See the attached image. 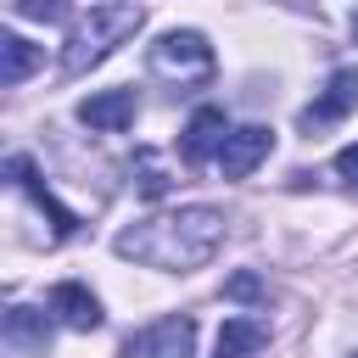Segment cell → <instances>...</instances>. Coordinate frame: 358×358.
Here are the masks:
<instances>
[{
    "label": "cell",
    "instance_id": "1",
    "mask_svg": "<svg viewBox=\"0 0 358 358\" xmlns=\"http://www.w3.org/2000/svg\"><path fill=\"white\" fill-rule=\"evenodd\" d=\"M229 235V218L218 207H173V213H157V218H140L129 224L112 252L140 263V268H162V274H190L201 268Z\"/></svg>",
    "mask_w": 358,
    "mask_h": 358
},
{
    "label": "cell",
    "instance_id": "2",
    "mask_svg": "<svg viewBox=\"0 0 358 358\" xmlns=\"http://www.w3.org/2000/svg\"><path fill=\"white\" fill-rule=\"evenodd\" d=\"M140 22H145V11L134 6V0H101V6H90L84 17H78V28L67 34V50H62V67L78 78V73H90L95 62H106L123 39H134L140 34Z\"/></svg>",
    "mask_w": 358,
    "mask_h": 358
},
{
    "label": "cell",
    "instance_id": "3",
    "mask_svg": "<svg viewBox=\"0 0 358 358\" xmlns=\"http://www.w3.org/2000/svg\"><path fill=\"white\" fill-rule=\"evenodd\" d=\"M151 73L173 78V84H201L213 73V45L196 28H173V34H162L151 45Z\"/></svg>",
    "mask_w": 358,
    "mask_h": 358
},
{
    "label": "cell",
    "instance_id": "4",
    "mask_svg": "<svg viewBox=\"0 0 358 358\" xmlns=\"http://www.w3.org/2000/svg\"><path fill=\"white\" fill-rule=\"evenodd\" d=\"M274 151V129H263V123H241V129H229L224 134V145H218V173L224 179H246L263 157Z\"/></svg>",
    "mask_w": 358,
    "mask_h": 358
},
{
    "label": "cell",
    "instance_id": "5",
    "mask_svg": "<svg viewBox=\"0 0 358 358\" xmlns=\"http://www.w3.org/2000/svg\"><path fill=\"white\" fill-rule=\"evenodd\" d=\"M140 112V95L134 90H101V95H84L78 101V123L101 129V134H123Z\"/></svg>",
    "mask_w": 358,
    "mask_h": 358
},
{
    "label": "cell",
    "instance_id": "6",
    "mask_svg": "<svg viewBox=\"0 0 358 358\" xmlns=\"http://www.w3.org/2000/svg\"><path fill=\"white\" fill-rule=\"evenodd\" d=\"M352 106H358V73H347V67H341V73H330L324 95L302 112V129H308V134H313V129H330V123H336V117H347Z\"/></svg>",
    "mask_w": 358,
    "mask_h": 358
},
{
    "label": "cell",
    "instance_id": "7",
    "mask_svg": "<svg viewBox=\"0 0 358 358\" xmlns=\"http://www.w3.org/2000/svg\"><path fill=\"white\" fill-rule=\"evenodd\" d=\"M140 358H196V319L173 313L140 336Z\"/></svg>",
    "mask_w": 358,
    "mask_h": 358
},
{
    "label": "cell",
    "instance_id": "8",
    "mask_svg": "<svg viewBox=\"0 0 358 358\" xmlns=\"http://www.w3.org/2000/svg\"><path fill=\"white\" fill-rule=\"evenodd\" d=\"M50 313L67 324V330H101V302L78 285V280H62V285H50Z\"/></svg>",
    "mask_w": 358,
    "mask_h": 358
},
{
    "label": "cell",
    "instance_id": "9",
    "mask_svg": "<svg viewBox=\"0 0 358 358\" xmlns=\"http://www.w3.org/2000/svg\"><path fill=\"white\" fill-rule=\"evenodd\" d=\"M224 134H229L224 112H218V106H201V112L185 123V157H190V162H207V157H218Z\"/></svg>",
    "mask_w": 358,
    "mask_h": 358
},
{
    "label": "cell",
    "instance_id": "10",
    "mask_svg": "<svg viewBox=\"0 0 358 358\" xmlns=\"http://www.w3.org/2000/svg\"><path fill=\"white\" fill-rule=\"evenodd\" d=\"M6 341L22 347V352H45L50 347V319L39 308H11L6 313Z\"/></svg>",
    "mask_w": 358,
    "mask_h": 358
},
{
    "label": "cell",
    "instance_id": "11",
    "mask_svg": "<svg viewBox=\"0 0 358 358\" xmlns=\"http://www.w3.org/2000/svg\"><path fill=\"white\" fill-rule=\"evenodd\" d=\"M257 347H268V324H263V319H224V330H218V358H252Z\"/></svg>",
    "mask_w": 358,
    "mask_h": 358
},
{
    "label": "cell",
    "instance_id": "12",
    "mask_svg": "<svg viewBox=\"0 0 358 358\" xmlns=\"http://www.w3.org/2000/svg\"><path fill=\"white\" fill-rule=\"evenodd\" d=\"M39 67V45H28L22 34H0V84H22L28 73Z\"/></svg>",
    "mask_w": 358,
    "mask_h": 358
},
{
    "label": "cell",
    "instance_id": "13",
    "mask_svg": "<svg viewBox=\"0 0 358 358\" xmlns=\"http://www.w3.org/2000/svg\"><path fill=\"white\" fill-rule=\"evenodd\" d=\"M22 17H39V22H62L67 11H62V0H11Z\"/></svg>",
    "mask_w": 358,
    "mask_h": 358
},
{
    "label": "cell",
    "instance_id": "14",
    "mask_svg": "<svg viewBox=\"0 0 358 358\" xmlns=\"http://www.w3.org/2000/svg\"><path fill=\"white\" fill-rule=\"evenodd\" d=\"M224 291H229V296H235V302H252V296H257V291H263V285H257V274H235V280H229V285H224Z\"/></svg>",
    "mask_w": 358,
    "mask_h": 358
},
{
    "label": "cell",
    "instance_id": "15",
    "mask_svg": "<svg viewBox=\"0 0 358 358\" xmlns=\"http://www.w3.org/2000/svg\"><path fill=\"white\" fill-rule=\"evenodd\" d=\"M336 173L358 185V145H341V151H336Z\"/></svg>",
    "mask_w": 358,
    "mask_h": 358
},
{
    "label": "cell",
    "instance_id": "16",
    "mask_svg": "<svg viewBox=\"0 0 358 358\" xmlns=\"http://www.w3.org/2000/svg\"><path fill=\"white\" fill-rule=\"evenodd\" d=\"M352 358H358V352H352Z\"/></svg>",
    "mask_w": 358,
    "mask_h": 358
}]
</instances>
